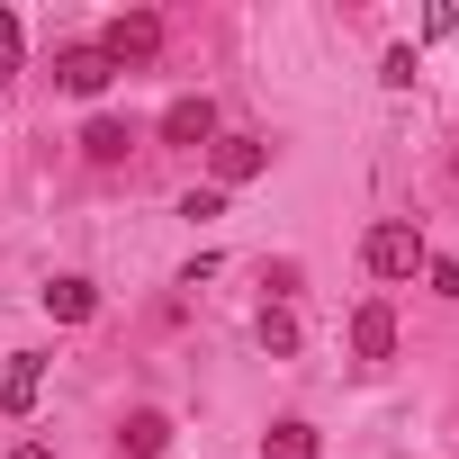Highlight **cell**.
I'll return each instance as SVG.
<instances>
[{
	"label": "cell",
	"mask_w": 459,
	"mask_h": 459,
	"mask_svg": "<svg viewBox=\"0 0 459 459\" xmlns=\"http://www.w3.org/2000/svg\"><path fill=\"white\" fill-rule=\"evenodd\" d=\"M450 171H459V162H450Z\"/></svg>",
	"instance_id": "18"
},
{
	"label": "cell",
	"mask_w": 459,
	"mask_h": 459,
	"mask_svg": "<svg viewBox=\"0 0 459 459\" xmlns=\"http://www.w3.org/2000/svg\"><path fill=\"white\" fill-rule=\"evenodd\" d=\"M351 351H360V360H387V351H396V307H387V298H369V307L351 316Z\"/></svg>",
	"instance_id": "6"
},
{
	"label": "cell",
	"mask_w": 459,
	"mask_h": 459,
	"mask_svg": "<svg viewBox=\"0 0 459 459\" xmlns=\"http://www.w3.org/2000/svg\"><path fill=\"white\" fill-rule=\"evenodd\" d=\"M46 316H55V325H91V316H100V289L64 271V280H46Z\"/></svg>",
	"instance_id": "8"
},
{
	"label": "cell",
	"mask_w": 459,
	"mask_h": 459,
	"mask_svg": "<svg viewBox=\"0 0 459 459\" xmlns=\"http://www.w3.org/2000/svg\"><path fill=\"white\" fill-rule=\"evenodd\" d=\"M207 162H216V189H244V180L271 171V144H262V135H216Z\"/></svg>",
	"instance_id": "3"
},
{
	"label": "cell",
	"mask_w": 459,
	"mask_h": 459,
	"mask_svg": "<svg viewBox=\"0 0 459 459\" xmlns=\"http://www.w3.org/2000/svg\"><path fill=\"white\" fill-rule=\"evenodd\" d=\"M117 450H126V459H162V450H171V414H162V405H135L126 432H117Z\"/></svg>",
	"instance_id": "7"
},
{
	"label": "cell",
	"mask_w": 459,
	"mask_h": 459,
	"mask_svg": "<svg viewBox=\"0 0 459 459\" xmlns=\"http://www.w3.org/2000/svg\"><path fill=\"white\" fill-rule=\"evenodd\" d=\"M46 396V360L37 351H10V378H0V405H10V414H28Z\"/></svg>",
	"instance_id": "10"
},
{
	"label": "cell",
	"mask_w": 459,
	"mask_h": 459,
	"mask_svg": "<svg viewBox=\"0 0 459 459\" xmlns=\"http://www.w3.org/2000/svg\"><path fill=\"white\" fill-rule=\"evenodd\" d=\"M0 459H55V450L46 441H19V450H0Z\"/></svg>",
	"instance_id": "17"
},
{
	"label": "cell",
	"mask_w": 459,
	"mask_h": 459,
	"mask_svg": "<svg viewBox=\"0 0 459 459\" xmlns=\"http://www.w3.org/2000/svg\"><path fill=\"white\" fill-rule=\"evenodd\" d=\"M82 153H91V162H126V153H135V126H126V117H91V126H82Z\"/></svg>",
	"instance_id": "11"
},
{
	"label": "cell",
	"mask_w": 459,
	"mask_h": 459,
	"mask_svg": "<svg viewBox=\"0 0 459 459\" xmlns=\"http://www.w3.org/2000/svg\"><path fill=\"white\" fill-rule=\"evenodd\" d=\"M262 459H325V432L298 423V414H280V423L262 432Z\"/></svg>",
	"instance_id": "9"
},
{
	"label": "cell",
	"mask_w": 459,
	"mask_h": 459,
	"mask_svg": "<svg viewBox=\"0 0 459 459\" xmlns=\"http://www.w3.org/2000/svg\"><path fill=\"white\" fill-rule=\"evenodd\" d=\"M55 82H64V91H73V100H100V91H108V82H117V64H108V55H100V46H73V55H64V64H55Z\"/></svg>",
	"instance_id": "4"
},
{
	"label": "cell",
	"mask_w": 459,
	"mask_h": 459,
	"mask_svg": "<svg viewBox=\"0 0 459 459\" xmlns=\"http://www.w3.org/2000/svg\"><path fill=\"white\" fill-rule=\"evenodd\" d=\"M262 351H280V360L298 351V316L289 307H262Z\"/></svg>",
	"instance_id": "12"
},
{
	"label": "cell",
	"mask_w": 459,
	"mask_h": 459,
	"mask_svg": "<svg viewBox=\"0 0 459 459\" xmlns=\"http://www.w3.org/2000/svg\"><path fill=\"white\" fill-rule=\"evenodd\" d=\"M19 55H28V37H19V19L0 10V73H19Z\"/></svg>",
	"instance_id": "15"
},
{
	"label": "cell",
	"mask_w": 459,
	"mask_h": 459,
	"mask_svg": "<svg viewBox=\"0 0 459 459\" xmlns=\"http://www.w3.org/2000/svg\"><path fill=\"white\" fill-rule=\"evenodd\" d=\"M414 73H423V64H414V46H387V64H378V82H387V91H414Z\"/></svg>",
	"instance_id": "13"
},
{
	"label": "cell",
	"mask_w": 459,
	"mask_h": 459,
	"mask_svg": "<svg viewBox=\"0 0 459 459\" xmlns=\"http://www.w3.org/2000/svg\"><path fill=\"white\" fill-rule=\"evenodd\" d=\"M180 216H189V225H207V216H225V189H189V198H180Z\"/></svg>",
	"instance_id": "14"
},
{
	"label": "cell",
	"mask_w": 459,
	"mask_h": 459,
	"mask_svg": "<svg viewBox=\"0 0 459 459\" xmlns=\"http://www.w3.org/2000/svg\"><path fill=\"white\" fill-rule=\"evenodd\" d=\"M162 144H189V153L216 144V100H171L162 108Z\"/></svg>",
	"instance_id": "5"
},
{
	"label": "cell",
	"mask_w": 459,
	"mask_h": 459,
	"mask_svg": "<svg viewBox=\"0 0 459 459\" xmlns=\"http://www.w3.org/2000/svg\"><path fill=\"white\" fill-rule=\"evenodd\" d=\"M360 262H369V280H414L432 253H423V235L405 216H387V225H369V244H360Z\"/></svg>",
	"instance_id": "1"
},
{
	"label": "cell",
	"mask_w": 459,
	"mask_h": 459,
	"mask_svg": "<svg viewBox=\"0 0 459 459\" xmlns=\"http://www.w3.org/2000/svg\"><path fill=\"white\" fill-rule=\"evenodd\" d=\"M423 280H432V298H459V262H423Z\"/></svg>",
	"instance_id": "16"
},
{
	"label": "cell",
	"mask_w": 459,
	"mask_h": 459,
	"mask_svg": "<svg viewBox=\"0 0 459 459\" xmlns=\"http://www.w3.org/2000/svg\"><path fill=\"white\" fill-rule=\"evenodd\" d=\"M100 55H108L117 73H126V64H153V55H162V19H153V10L108 19V28H100Z\"/></svg>",
	"instance_id": "2"
}]
</instances>
